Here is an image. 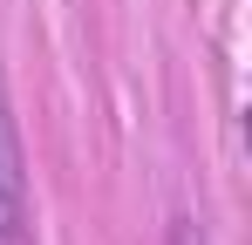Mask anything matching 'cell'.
I'll list each match as a JSON object with an SVG mask.
<instances>
[{
    "instance_id": "cell-2",
    "label": "cell",
    "mask_w": 252,
    "mask_h": 245,
    "mask_svg": "<svg viewBox=\"0 0 252 245\" xmlns=\"http://www.w3.org/2000/svg\"><path fill=\"white\" fill-rule=\"evenodd\" d=\"M170 245H205V232H198V225H177V232H170Z\"/></svg>"
},
{
    "instance_id": "cell-1",
    "label": "cell",
    "mask_w": 252,
    "mask_h": 245,
    "mask_svg": "<svg viewBox=\"0 0 252 245\" xmlns=\"http://www.w3.org/2000/svg\"><path fill=\"white\" fill-rule=\"evenodd\" d=\"M0 245H34V204H28V170H21L7 95H0Z\"/></svg>"
}]
</instances>
